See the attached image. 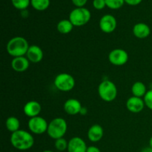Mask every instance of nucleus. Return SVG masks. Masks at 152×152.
<instances>
[{
    "label": "nucleus",
    "mask_w": 152,
    "mask_h": 152,
    "mask_svg": "<svg viewBox=\"0 0 152 152\" xmlns=\"http://www.w3.org/2000/svg\"><path fill=\"white\" fill-rule=\"evenodd\" d=\"M91 18V13L88 9L86 7H76L72 10L69 14V20L76 27L86 25L89 22Z\"/></svg>",
    "instance_id": "5"
},
{
    "label": "nucleus",
    "mask_w": 152,
    "mask_h": 152,
    "mask_svg": "<svg viewBox=\"0 0 152 152\" xmlns=\"http://www.w3.org/2000/svg\"><path fill=\"white\" fill-rule=\"evenodd\" d=\"M50 4V0H31V5L33 8L38 11H44L47 10Z\"/></svg>",
    "instance_id": "21"
},
{
    "label": "nucleus",
    "mask_w": 152,
    "mask_h": 152,
    "mask_svg": "<svg viewBox=\"0 0 152 152\" xmlns=\"http://www.w3.org/2000/svg\"><path fill=\"white\" fill-rule=\"evenodd\" d=\"M146 86L142 82H135L132 87V93L133 96H137V97H144L145 94L147 93Z\"/></svg>",
    "instance_id": "18"
},
{
    "label": "nucleus",
    "mask_w": 152,
    "mask_h": 152,
    "mask_svg": "<svg viewBox=\"0 0 152 152\" xmlns=\"http://www.w3.org/2000/svg\"><path fill=\"white\" fill-rule=\"evenodd\" d=\"M106 6L112 10H117L123 6L125 0H105Z\"/></svg>",
    "instance_id": "24"
},
{
    "label": "nucleus",
    "mask_w": 152,
    "mask_h": 152,
    "mask_svg": "<svg viewBox=\"0 0 152 152\" xmlns=\"http://www.w3.org/2000/svg\"><path fill=\"white\" fill-rule=\"evenodd\" d=\"M68 130L66 120L62 117H56L48 123L47 133L50 138L57 140L65 136Z\"/></svg>",
    "instance_id": "3"
},
{
    "label": "nucleus",
    "mask_w": 152,
    "mask_h": 152,
    "mask_svg": "<svg viewBox=\"0 0 152 152\" xmlns=\"http://www.w3.org/2000/svg\"><path fill=\"white\" fill-rule=\"evenodd\" d=\"M28 127L31 133L39 135L47 132L48 123L45 118L37 116L30 118L28 123Z\"/></svg>",
    "instance_id": "7"
},
{
    "label": "nucleus",
    "mask_w": 152,
    "mask_h": 152,
    "mask_svg": "<svg viewBox=\"0 0 152 152\" xmlns=\"http://www.w3.org/2000/svg\"><path fill=\"white\" fill-rule=\"evenodd\" d=\"M88 111H87V108H85V107H83L81 109V111H80V114H82V115H86V114H87Z\"/></svg>",
    "instance_id": "31"
},
{
    "label": "nucleus",
    "mask_w": 152,
    "mask_h": 152,
    "mask_svg": "<svg viewBox=\"0 0 152 152\" xmlns=\"http://www.w3.org/2000/svg\"><path fill=\"white\" fill-rule=\"evenodd\" d=\"M71 1L77 7H83L86 5L88 0H71Z\"/></svg>",
    "instance_id": "27"
},
{
    "label": "nucleus",
    "mask_w": 152,
    "mask_h": 152,
    "mask_svg": "<svg viewBox=\"0 0 152 152\" xmlns=\"http://www.w3.org/2000/svg\"><path fill=\"white\" fill-rule=\"evenodd\" d=\"M151 34V28L144 22H139L134 25L133 34L138 39H145L149 37Z\"/></svg>",
    "instance_id": "17"
},
{
    "label": "nucleus",
    "mask_w": 152,
    "mask_h": 152,
    "mask_svg": "<svg viewBox=\"0 0 152 152\" xmlns=\"http://www.w3.org/2000/svg\"><path fill=\"white\" fill-rule=\"evenodd\" d=\"M5 126L9 132H11V133H14V132L19 130L20 122L17 117L11 116L6 120Z\"/></svg>",
    "instance_id": "20"
},
{
    "label": "nucleus",
    "mask_w": 152,
    "mask_h": 152,
    "mask_svg": "<svg viewBox=\"0 0 152 152\" xmlns=\"http://www.w3.org/2000/svg\"><path fill=\"white\" fill-rule=\"evenodd\" d=\"M142 0H125V3L131 6H136L140 4Z\"/></svg>",
    "instance_id": "28"
},
{
    "label": "nucleus",
    "mask_w": 152,
    "mask_h": 152,
    "mask_svg": "<svg viewBox=\"0 0 152 152\" xmlns=\"http://www.w3.org/2000/svg\"><path fill=\"white\" fill-rule=\"evenodd\" d=\"M87 144L80 137H74L68 141V152H86Z\"/></svg>",
    "instance_id": "12"
},
{
    "label": "nucleus",
    "mask_w": 152,
    "mask_h": 152,
    "mask_svg": "<svg viewBox=\"0 0 152 152\" xmlns=\"http://www.w3.org/2000/svg\"><path fill=\"white\" fill-rule=\"evenodd\" d=\"M92 4H93V7L98 10H102L106 6L105 0H93Z\"/></svg>",
    "instance_id": "26"
},
{
    "label": "nucleus",
    "mask_w": 152,
    "mask_h": 152,
    "mask_svg": "<svg viewBox=\"0 0 152 152\" xmlns=\"http://www.w3.org/2000/svg\"><path fill=\"white\" fill-rule=\"evenodd\" d=\"M149 147L152 148V137L150 138V140H149Z\"/></svg>",
    "instance_id": "33"
},
{
    "label": "nucleus",
    "mask_w": 152,
    "mask_h": 152,
    "mask_svg": "<svg viewBox=\"0 0 152 152\" xmlns=\"http://www.w3.org/2000/svg\"><path fill=\"white\" fill-rule=\"evenodd\" d=\"M82 108H83V105L81 102L77 99H74V98L67 99L63 105L65 112L68 115L72 116L80 114Z\"/></svg>",
    "instance_id": "11"
},
{
    "label": "nucleus",
    "mask_w": 152,
    "mask_h": 152,
    "mask_svg": "<svg viewBox=\"0 0 152 152\" xmlns=\"http://www.w3.org/2000/svg\"><path fill=\"white\" fill-rule=\"evenodd\" d=\"M29 47L26 39L22 37H15L7 42L6 50L10 56L14 58L26 56Z\"/></svg>",
    "instance_id": "2"
},
{
    "label": "nucleus",
    "mask_w": 152,
    "mask_h": 152,
    "mask_svg": "<svg viewBox=\"0 0 152 152\" xmlns=\"http://www.w3.org/2000/svg\"><path fill=\"white\" fill-rule=\"evenodd\" d=\"M117 88L116 85L109 80H105L98 86V94L103 101L111 102L117 98Z\"/></svg>",
    "instance_id": "4"
},
{
    "label": "nucleus",
    "mask_w": 152,
    "mask_h": 152,
    "mask_svg": "<svg viewBox=\"0 0 152 152\" xmlns=\"http://www.w3.org/2000/svg\"><path fill=\"white\" fill-rule=\"evenodd\" d=\"M145 106L143 99L137 96H132L126 101V108L133 114H138L141 112L144 109Z\"/></svg>",
    "instance_id": "10"
},
{
    "label": "nucleus",
    "mask_w": 152,
    "mask_h": 152,
    "mask_svg": "<svg viewBox=\"0 0 152 152\" xmlns=\"http://www.w3.org/2000/svg\"><path fill=\"white\" fill-rule=\"evenodd\" d=\"M117 19L113 15L105 14L101 17L99 26L101 31L105 34H111L117 28Z\"/></svg>",
    "instance_id": "9"
},
{
    "label": "nucleus",
    "mask_w": 152,
    "mask_h": 152,
    "mask_svg": "<svg viewBox=\"0 0 152 152\" xmlns=\"http://www.w3.org/2000/svg\"><path fill=\"white\" fill-rule=\"evenodd\" d=\"M86 152H101V151L100 149H99V148H97L96 146H94V145H91V146L88 147Z\"/></svg>",
    "instance_id": "29"
},
{
    "label": "nucleus",
    "mask_w": 152,
    "mask_h": 152,
    "mask_svg": "<svg viewBox=\"0 0 152 152\" xmlns=\"http://www.w3.org/2000/svg\"><path fill=\"white\" fill-rule=\"evenodd\" d=\"M42 111V105L36 100H31L26 102L23 107V112L30 118L37 117Z\"/></svg>",
    "instance_id": "13"
},
{
    "label": "nucleus",
    "mask_w": 152,
    "mask_h": 152,
    "mask_svg": "<svg viewBox=\"0 0 152 152\" xmlns=\"http://www.w3.org/2000/svg\"><path fill=\"white\" fill-rule=\"evenodd\" d=\"M143 100L145 106L152 111V89H150L147 91V93L144 96Z\"/></svg>",
    "instance_id": "25"
},
{
    "label": "nucleus",
    "mask_w": 152,
    "mask_h": 152,
    "mask_svg": "<svg viewBox=\"0 0 152 152\" xmlns=\"http://www.w3.org/2000/svg\"><path fill=\"white\" fill-rule=\"evenodd\" d=\"M53 84L57 90L62 92H68L73 90L75 86V80L72 75L68 73H61L56 76Z\"/></svg>",
    "instance_id": "6"
},
{
    "label": "nucleus",
    "mask_w": 152,
    "mask_h": 152,
    "mask_svg": "<svg viewBox=\"0 0 152 152\" xmlns=\"http://www.w3.org/2000/svg\"><path fill=\"white\" fill-rule=\"evenodd\" d=\"M74 25L71 23L69 19H62L58 22L56 25V29L58 32L62 34H68L72 31L74 28Z\"/></svg>",
    "instance_id": "19"
},
{
    "label": "nucleus",
    "mask_w": 152,
    "mask_h": 152,
    "mask_svg": "<svg viewBox=\"0 0 152 152\" xmlns=\"http://www.w3.org/2000/svg\"><path fill=\"white\" fill-rule=\"evenodd\" d=\"M68 141H67L64 137L59 138L55 140L54 146L56 149L59 151H65V150L68 149Z\"/></svg>",
    "instance_id": "23"
},
{
    "label": "nucleus",
    "mask_w": 152,
    "mask_h": 152,
    "mask_svg": "<svg viewBox=\"0 0 152 152\" xmlns=\"http://www.w3.org/2000/svg\"><path fill=\"white\" fill-rule=\"evenodd\" d=\"M12 4L16 9L19 10H26L31 4V0H11Z\"/></svg>",
    "instance_id": "22"
},
{
    "label": "nucleus",
    "mask_w": 152,
    "mask_h": 152,
    "mask_svg": "<svg viewBox=\"0 0 152 152\" xmlns=\"http://www.w3.org/2000/svg\"><path fill=\"white\" fill-rule=\"evenodd\" d=\"M30 66V61L26 56L14 57L11 61V67L13 71L18 73L26 71Z\"/></svg>",
    "instance_id": "15"
},
{
    "label": "nucleus",
    "mask_w": 152,
    "mask_h": 152,
    "mask_svg": "<svg viewBox=\"0 0 152 152\" xmlns=\"http://www.w3.org/2000/svg\"><path fill=\"white\" fill-rule=\"evenodd\" d=\"M141 152H152V148H150L149 146L145 147V148H144L141 151Z\"/></svg>",
    "instance_id": "32"
},
{
    "label": "nucleus",
    "mask_w": 152,
    "mask_h": 152,
    "mask_svg": "<svg viewBox=\"0 0 152 152\" xmlns=\"http://www.w3.org/2000/svg\"><path fill=\"white\" fill-rule=\"evenodd\" d=\"M28 15H29V13H28V11L27 10V9L26 10H21V16L23 18H27L28 16Z\"/></svg>",
    "instance_id": "30"
},
{
    "label": "nucleus",
    "mask_w": 152,
    "mask_h": 152,
    "mask_svg": "<svg viewBox=\"0 0 152 152\" xmlns=\"http://www.w3.org/2000/svg\"><path fill=\"white\" fill-rule=\"evenodd\" d=\"M10 141L13 148L19 151H27L34 145V138L30 132L19 129L11 134Z\"/></svg>",
    "instance_id": "1"
},
{
    "label": "nucleus",
    "mask_w": 152,
    "mask_h": 152,
    "mask_svg": "<svg viewBox=\"0 0 152 152\" xmlns=\"http://www.w3.org/2000/svg\"><path fill=\"white\" fill-rule=\"evenodd\" d=\"M108 60L115 66H123L127 63L129 60V54L127 51L121 48H115L108 54Z\"/></svg>",
    "instance_id": "8"
},
{
    "label": "nucleus",
    "mask_w": 152,
    "mask_h": 152,
    "mask_svg": "<svg viewBox=\"0 0 152 152\" xmlns=\"http://www.w3.org/2000/svg\"><path fill=\"white\" fill-rule=\"evenodd\" d=\"M43 56H44L43 50L39 46L36 45H30L26 53V57L30 62L33 63H38L41 62L43 59Z\"/></svg>",
    "instance_id": "14"
},
{
    "label": "nucleus",
    "mask_w": 152,
    "mask_h": 152,
    "mask_svg": "<svg viewBox=\"0 0 152 152\" xmlns=\"http://www.w3.org/2000/svg\"><path fill=\"white\" fill-rule=\"evenodd\" d=\"M42 152H54V151H51V150H45V151H43Z\"/></svg>",
    "instance_id": "34"
},
{
    "label": "nucleus",
    "mask_w": 152,
    "mask_h": 152,
    "mask_svg": "<svg viewBox=\"0 0 152 152\" xmlns=\"http://www.w3.org/2000/svg\"><path fill=\"white\" fill-rule=\"evenodd\" d=\"M87 135L91 142H98L103 137L104 130L100 125L94 124L89 128Z\"/></svg>",
    "instance_id": "16"
}]
</instances>
